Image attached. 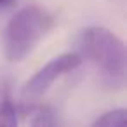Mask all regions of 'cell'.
Segmentation results:
<instances>
[{"mask_svg":"<svg viewBox=\"0 0 127 127\" xmlns=\"http://www.w3.org/2000/svg\"><path fill=\"white\" fill-rule=\"evenodd\" d=\"M80 56L91 61L110 87H122L127 71V51L120 37L104 26H87L80 33Z\"/></svg>","mask_w":127,"mask_h":127,"instance_id":"6da1fadb","label":"cell"},{"mask_svg":"<svg viewBox=\"0 0 127 127\" xmlns=\"http://www.w3.org/2000/svg\"><path fill=\"white\" fill-rule=\"evenodd\" d=\"M54 26V18L42 7L30 5L16 11L5 28L4 51L11 63L26 59Z\"/></svg>","mask_w":127,"mask_h":127,"instance_id":"7a4b0ae2","label":"cell"},{"mask_svg":"<svg viewBox=\"0 0 127 127\" xmlns=\"http://www.w3.org/2000/svg\"><path fill=\"white\" fill-rule=\"evenodd\" d=\"M82 63H84V59L78 52H64V54L52 58L25 82V85L21 89L23 97L28 101L42 97L52 87V84L56 80L75 71L77 68L82 66Z\"/></svg>","mask_w":127,"mask_h":127,"instance_id":"3957f363","label":"cell"},{"mask_svg":"<svg viewBox=\"0 0 127 127\" xmlns=\"http://www.w3.org/2000/svg\"><path fill=\"white\" fill-rule=\"evenodd\" d=\"M91 127H127V110L115 108L99 115Z\"/></svg>","mask_w":127,"mask_h":127,"instance_id":"277c9868","label":"cell"},{"mask_svg":"<svg viewBox=\"0 0 127 127\" xmlns=\"http://www.w3.org/2000/svg\"><path fill=\"white\" fill-rule=\"evenodd\" d=\"M0 127H19L18 108L9 96L0 99Z\"/></svg>","mask_w":127,"mask_h":127,"instance_id":"5b68a950","label":"cell"},{"mask_svg":"<svg viewBox=\"0 0 127 127\" xmlns=\"http://www.w3.org/2000/svg\"><path fill=\"white\" fill-rule=\"evenodd\" d=\"M30 127H54V113L49 106H38L33 111Z\"/></svg>","mask_w":127,"mask_h":127,"instance_id":"8992f818","label":"cell"},{"mask_svg":"<svg viewBox=\"0 0 127 127\" xmlns=\"http://www.w3.org/2000/svg\"><path fill=\"white\" fill-rule=\"evenodd\" d=\"M16 4V0H0V9H7Z\"/></svg>","mask_w":127,"mask_h":127,"instance_id":"52a82bcc","label":"cell"}]
</instances>
